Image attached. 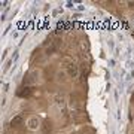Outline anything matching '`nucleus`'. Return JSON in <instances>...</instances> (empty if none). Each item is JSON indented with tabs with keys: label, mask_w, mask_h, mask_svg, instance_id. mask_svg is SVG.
I'll list each match as a JSON object with an SVG mask.
<instances>
[{
	"label": "nucleus",
	"mask_w": 134,
	"mask_h": 134,
	"mask_svg": "<svg viewBox=\"0 0 134 134\" xmlns=\"http://www.w3.org/2000/svg\"><path fill=\"white\" fill-rule=\"evenodd\" d=\"M54 100H55V104L60 106V107L64 104V98H63V96H55V98H54Z\"/></svg>",
	"instance_id": "423d86ee"
},
{
	"label": "nucleus",
	"mask_w": 134,
	"mask_h": 134,
	"mask_svg": "<svg viewBox=\"0 0 134 134\" xmlns=\"http://www.w3.org/2000/svg\"><path fill=\"white\" fill-rule=\"evenodd\" d=\"M19 94H21V96H23V97H24V96H29V94H30L29 88H25V91H21V92H19Z\"/></svg>",
	"instance_id": "6e6552de"
},
{
	"label": "nucleus",
	"mask_w": 134,
	"mask_h": 134,
	"mask_svg": "<svg viewBox=\"0 0 134 134\" xmlns=\"http://www.w3.org/2000/svg\"><path fill=\"white\" fill-rule=\"evenodd\" d=\"M5 104H6V98L3 97V98H2V106H5Z\"/></svg>",
	"instance_id": "1a4fd4ad"
},
{
	"label": "nucleus",
	"mask_w": 134,
	"mask_h": 134,
	"mask_svg": "<svg viewBox=\"0 0 134 134\" xmlns=\"http://www.w3.org/2000/svg\"><path fill=\"white\" fill-rule=\"evenodd\" d=\"M67 73H69L72 77H76L77 76V67L75 66V64H70L69 69H67Z\"/></svg>",
	"instance_id": "7ed1b4c3"
},
{
	"label": "nucleus",
	"mask_w": 134,
	"mask_h": 134,
	"mask_svg": "<svg viewBox=\"0 0 134 134\" xmlns=\"http://www.w3.org/2000/svg\"><path fill=\"white\" fill-rule=\"evenodd\" d=\"M88 48V43H86V40H82L81 42V49H86Z\"/></svg>",
	"instance_id": "0eeeda50"
},
{
	"label": "nucleus",
	"mask_w": 134,
	"mask_h": 134,
	"mask_svg": "<svg viewBox=\"0 0 134 134\" xmlns=\"http://www.w3.org/2000/svg\"><path fill=\"white\" fill-rule=\"evenodd\" d=\"M25 124H27V128H29L30 131H36V130H39L40 127H42V121H40L39 116L33 115V116H30L29 119H27Z\"/></svg>",
	"instance_id": "f257e3e1"
},
{
	"label": "nucleus",
	"mask_w": 134,
	"mask_h": 134,
	"mask_svg": "<svg viewBox=\"0 0 134 134\" xmlns=\"http://www.w3.org/2000/svg\"><path fill=\"white\" fill-rule=\"evenodd\" d=\"M39 77H40V72L39 70H31L29 73V79H27V83H37Z\"/></svg>",
	"instance_id": "f03ea898"
},
{
	"label": "nucleus",
	"mask_w": 134,
	"mask_h": 134,
	"mask_svg": "<svg viewBox=\"0 0 134 134\" xmlns=\"http://www.w3.org/2000/svg\"><path fill=\"white\" fill-rule=\"evenodd\" d=\"M42 130H43V133H45V134L51 133V131H52V122H51V121H46V122L43 124Z\"/></svg>",
	"instance_id": "20e7f679"
},
{
	"label": "nucleus",
	"mask_w": 134,
	"mask_h": 134,
	"mask_svg": "<svg viewBox=\"0 0 134 134\" xmlns=\"http://www.w3.org/2000/svg\"><path fill=\"white\" fill-rule=\"evenodd\" d=\"M21 122H23V118L18 115V116H15V118H12V121H10V125H12V127H18Z\"/></svg>",
	"instance_id": "39448f33"
},
{
	"label": "nucleus",
	"mask_w": 134,
	"mask_h": 134,
	"mask_svg": "<svg viewBox=\"0 0 134 134\" xmlns=\"http://www.w3.org/2000/svg\"><path fill=\"white\" fill-rule=\"evenodd\" d=\"M19 134H23V133H19Z\"/></svg>",
	"instance_id": "9d476101"
}]
</instances>
